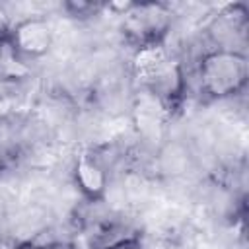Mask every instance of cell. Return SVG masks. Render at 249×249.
I'll use <instances>...</instances> for the list:
<instances>
[{
	"label": "cell",
	"instance_id": "obj_9",
	"mask_svg": "<svg viewBox=\"0 0 249 249\" xmlns=\"http://www.w3.org/2000/svg\"><path fill=\"white\" fill-rule=\"evenodd\" d=\"M99 249H144V245L136 233H128V235L117 237V239L101 245Z\"/></svg>",
	"mask_w": 249,
	"mask_h": 249
},
{
	"label": "cell",
	"instance_id": "obj_5",
	"mask_svg": "<svg viewBox=\"0 0 249 249\" xmlns=\"http://www.w3.org/2000/svg\"><path fill=\"white\" fill-rule=\"evenodd\" d=\"M72 181L88 202H101L105 200L109 189V173L99 156L93 152H84L76 158L72 167Z\"/></svg>",
	"mask_w": 249,
	"mask_h": 249
},
{
	"label": "cell",
	"instance_id": "obj_7",
	"mask_svg": "<svg viewBox=\"0 0 249 249\" xmlns=\"http://www.w3.org/2000/svg\"><path fill=\"white\" fill-rule=\"evenodd\" d=\"M247 16H249V12H247V6L243 2H235V4L224 6L216 14V18L212 21V31H216V35H220L218 37V45H220L224 35H231L233 37V45H235V39L243 37L245 31H247Z\"/></svg>",
	"mask_w": 249,
	"mask_h": 249
},
{
	"label": "cell",
	"instance_id": "obj_3",
	"mask_svg": "<svg viewBox=\"0 0 249 249\" xmlns=\"http://www.w3.org/2000/svg\"><path fill=\"white\" fill-rule=\"evenodd\" d=\"M171 10L163 2H130L121 14V33L136 51L150 45H163L171 31Z\"/></svg>",
	"mask_w": 249,
	"mask_h": 249
},
{
	"label": "cell",
	"instance_id": "obj_2",
	"mask_svg": "<svg viewBox=\"0 0 249 249\" xmlns=\"http://www.w3.org/2000/svg\"><path fill=\"white\" fill-rule=\"evenodd\" d=\"M196 82L206 101H224L243 93L249 82L247 54L235 49H208L196 62Z\"/></svg>",
	"mask_w": 249,
	"mask_h": 249
},
{
	"label": "cell",
	"instance_id": "obj_8",
	"mask_svg": "<svg viewBox=\"0 0 249 249\" xmlns=\"http://www.w3.org/2000/svg\"><path fill=\"white\" fill-rule=\"evenodd\" d=\"M60 10L78 21H86V19H93L97 16H101L107 10V2H99V0H66L60 4Z\"/></svg>",
	"mask_w": 249,
	"mask_h": 249
},
{
	"label": "cell",
	"instance_id": "obj_1",
	"mask_svg": "<svg viewBox=\"0 0 249 249\" xmlns=\"http://www.w3.org/2000/svg\"><path fill=\"white\" fill-rule=\"evenodd\" d=\"M132 76L140 91L154 95L173 117L185 101L187 78L183 64L163 45L136 49L132 54Z\"/></svg>",
	"mask_w": 249,
	"mask_h": 249
},
{
	"label": "cell",
	"instance_id": "obj_6",
	"mask_svg": "<svg viewBox=\"0 0 249 249\" xmlns=\"http://www.w3.org/2000/svg\"><path fill=\"white\" fill-rule=\"evenodd\" d=\"M138 93L140 95L134 101V123L138 130L148 136V134H154L158 128H161L163 123L171 119V115L154 95L146 91H138Z\"/></svg>",
	"mask_w": 249,
	"mask_h": 249
},
{
	"label": "cell",
	"instance_id": "obj_4",
	"mask_svg": "<svg viewBox=\"0 0 249 249\" xmlns=\"http://www.w3.org/2000/svg\"><path fill=\"white\" fill-rule=\"evenodd\" d=\"M8 39L12 49L23 62L39 60L49 54L54 41V29L47 18L27 16L10 25Z\"/></svg>",
	"mask_w": 249,
	"mask_h": 249
}]
</instances>
